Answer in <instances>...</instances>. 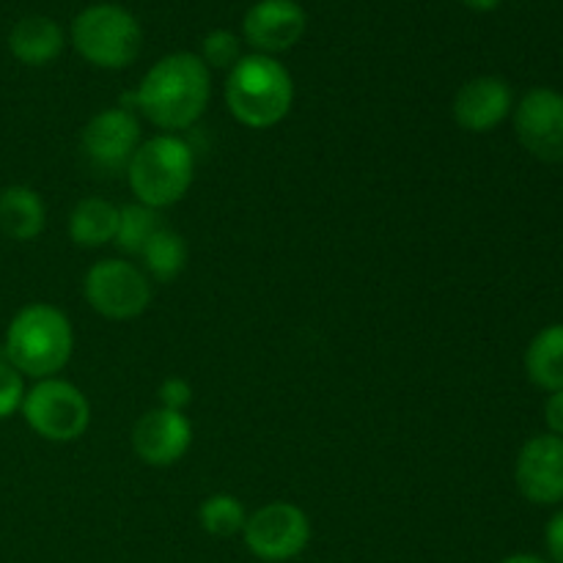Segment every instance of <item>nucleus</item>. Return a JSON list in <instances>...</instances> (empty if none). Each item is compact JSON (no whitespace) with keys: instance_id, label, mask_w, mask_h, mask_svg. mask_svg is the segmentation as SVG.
<instances>
[{"instance_id":"f03ea898","label":"nucleus","mask_w":563,"mask_h":563,"mask_svg":"<svg viewBox=\"0 0 563 563\" xmlns=\"http://www.w3.org/2000/svg\"><path fill=\"white\" fill-rule=\"evenodd\" d=\"M71 350H75L71 322L49 302L25 306L5 330V361L25 377H55L69 363Z\"/></svg>"},{"instance_id":"f8f14e48","label":"nucleus","mask_w":563,"mask_h":563,"mask_svg":"<svg viewBox=\"0 0 563 563\" xmlns=\"http://www.w3.org/2000/svg\"><path fill=\"white\" fill-rule=\"evenodd\" d=\"M308 16L297 0H258L242 20V33L256 53H286L302 38Z\"/></svg>"},{"instance_id":"4be33fe9","label":"nucleus","mask_w":563,"mask_h":563,"mask_svg":"<svg viewBox=\"0 0 563 563\" xmlns=\"http://www.w3.org/2000/svg\"><path fill=\"white\" fill-rule=\"evenodd\" d=\"M198 58L209 66V69H234L236 60L242 58V44L236 38V33L225 31H212L203 36L201 44V55Z\"/></svg>"},{"instance_id":"bb28decb","label":"nucleus","mask_w":563,"mask_h":563,"mask_svg":"<svg viewBox=\"0 0 563 563\" xmlns=\"http://www.w3.org/2000/svg\"><path fill=\"white\" fill-rule=\"evenodd\" d=\"M462 3L473 11H493V9H498L504 0H462Z\"/></svg>"},{"instance_id":"f257e3e1","label":"nucleus","mask_w":563,"mask_h":563,"mask_svg":"<svg viewBox=\"0 0 563 563\" xmlns=\"http://www.w3.org/2000/svg\"><path fill=\"white\" fill-rule=\"evenodd\" d=\"M209 97V66L192 53H170L146 71L135 91V104L154 126L170 135L196 124L207 110Z\"/></svg>"},{"instance_id":"a211bd4d","label":"nucleus","mask_w":563,"mask_h":563,"mask_svg":"<svg viewBox=\"0 0 563 563\" xmlns=\"http://www.w3.org/2000/svg\"><path fill=\"white\" fill-rule=\"evenodd\" d=\"M526 372L533 385L550 394L563 388V324H550L528 344Z\"/></svg>"},{"instance_id":"b1692460","label":"nucleus","mask_w":563,"mask_h":563,"mask_svg":"<svg viewBox=\"0 0 563 563\" xmlns=\"http://www.w3.org/2000/svg\"><path fill=\"white\" fill-rule=\"evenodd\" d=\"M190 401H192V388L187 385V379L170 377L159 385V407H165V410L185 412Z\"/></svg>"},{"instance_id":"39448f33","label":"nucleus","mask_w":563,"mask_h":563,"mask_svg":"<svg viewBox=\"0 0 563 563\" xmlns=\"http://www.w3.org/2000/svg\"><path fill=\"white\" fill-rule=\"evenodd\" d=\"M71 44L99 69H124L141 55L143 31L141 22L121 5L97 3L75 16Z\"/></svg>"},{"instance_id":"7ed1b4c3","label":"nucleus","mask_w":563,"mask_h":563,"mask_svg":"<svg viewBox=\"0 0 563 563\" xmlns=\"http://www.w3.org/2000/svg\"><path fill=\"white\" fill-rule=\"evenodd\" d=\"M295 82L289 69L273 55H242L225 80V104L240 124L269 130L289 115Z\"/></svg>"},{"instance_id":"cd10ccee","label":"nucleus","mask_w":563,"mask_h":563,"mask_svg":"<svg viewBox=\"0 0 563 563\" xmlns=\"http://www.w3.org/2000/svg\"><path fill=\"white\" fill-rule=\"evenodd\" d=\"M500 563H548L544 559H539V555H528V553H520V555H509L506 561Z\"/></svg>"},{"instance_id":"ddd939ff","label":"nucleus","mask_w":563,"mask_h":563,"mask_svg":"<svg viewBox=\"0 0 563 563\" xmlns=\"http://www.w3.org/2000/svg\"><path fill=\"white\" fill-rule=\"evenodd\" d=\"M192 427L185 412L157 410L146 412L132 429V449L146 465L170 467L190 451Z\"/></svg>"},{"instance_id":"20e7f679","label":"nucleus","mask_w":563,"mask_h":563,"mask_svg":"<svg viewBox=\"0 0 563 563\" xmlns=\"http://www.w3.org/2000/svg\"><path fill=\"white\" fill-rule=\"evenodd\" d=\"M196 176L192 148L176 135H154L137 146L126 165V179L137 203L148 209L174 207L187 196Z\"/></svg>"},{"instance_id":"412c9836","label":"nucleus","mask_w":563,"mask_h":563,"mask_svg":"<svg viewBox=\"0 0 563 563\" xmlns=\"http://www.w3.org/2000/svg\"><path fill=\"white\" fill-rule=\"evenodd\" d=\"M198 520H201V528L209 533V537H220L229 539L242 533L245 528L247 515L245 506L234 498V495H209L207 500L198 509Z\"/></svg>"},{"instance_id":"393cba45","label":"nucleus","mask_w":563,"mask_h":563,"mask_svg":"<svg viewBox=\"0 0 563 563\" xmlns=\"http://www.w3.org/2000/svg\"><path fill=\"white\" fill-rule=\"evenodd\" d=\"M544 542H548V553L553 563H563V509L548 522Z\"/></svg>"},{"instance_id":"6e6552de","label":"nucleus","mask_w":563,"mask_h":563,"mask_svg":"<svg viewBox=\"0 0 563 563\" xmlns=\"http://www.w3.org/2000/svg\"><path fill=\"white\" fill-rule=\"evenodd\" d=\"M242 537H245L247 550L256 559L269 563L289 561L308 548L311 520H308L300 506L275 500V504L262 506V509L247 517Z\"/></svg>"},{"instance_id":"1a4fd4ad","label":"nucleus","mask_w":563,"mask_h":563,"mask_svg":"<svg viewBox=\"0 0 563 563\" xmlns=\"http://www.w3.org/2000/svg\"><path fill=\"white\" fill-rule=\"evenodd\" d=\"M522 146L542 163H563V97L553 88H533L515 110Z\"/></svg>"},{"instance_id":"aec40b11","label":"nucleus","mask_w":563,"mask_h":563,"mask_svg":"<svg viewBox=\"0 0 563 563\" xmlns=\"http://www.w3.org/2000/svg\"><path fill=\"white\" fill-rule=\"evenodd\" d=\"M163 229L157 209H148L143 203H130L119 209V231H115V245L130 256H141L157 231Z\"/></svg>"},{"instance_id":"9b49d317","label":"nucleus","mask_w":563,"mask_h":563,"mask_svg":"<svg viewBox=\"0 0 563 563\" xmlns=\"http://www.w3.org/2000/svg\"><path fill=\"white\" fill-rule=\"evenodd\" d=\"M515 478L520 493L537 506H555L563 500V438L539 434L522 445Z\"/></svg>"},{"instance_id":"4468645a","label":"nucleus","mask_w":563,"mask_h":563,"mask_svg":"<svg viewBox=\"0 0 563 563\" xmlns=\"http://www.w3.org/2000/svg\"><path fill=\"white\" fill-rule=\"evenodd\" d=\"M509 113L511 88L500 77H473L454 97V119L467 132H493Z\"/></svg>"},{"instance_id":"0eeeda50","label":"nucleus","mask_w":563,"mask_h":563,"mask_svg":"<svg viewBox=\"0 0 563 563\" xmlns=\"http://www.w3.org/2000/svg\"><path fill=\"white\" fill-rule=\"evenodd\" d=\"M82 291H86L88 306L99 317L115 319V322L141 317L152 302L148 275L124 258H104L93 264L88 269Z\"/></svg>"},{"instance_id":"9d476101","label":"nucleus","mask_w":563,"mask_h":563,"mask_svg":"<svg viewBox=\"0 0 563 563\" xmlns=\"http://www.w3.org/2000/svg\"><path fill=\"white\" fill-rule=\"evenodd\" d=\"M141 146V121L130 108H108L82 130V152L97 168L121 170Z\"/></svg>"},{"instance_id":"dca6fc26","label":"nucleus","mask_w":563,"mask_h":563,"mask_svg":"<svg viewBox=\"0 0 563 563\" xmlns=\"http://www.w3.org/2000/svg\"><path fill=\"white\" fill-rule=\"evenodd\" d=\"M47 223V207L33 187L11 185L0 192V231L16 242L36 240Z\"/></svg>"},{"instance_id":"423d86ee","label":"nucleus","mask_w":563,"mask_h":563,"mask_svg":"<svg viewBox=\"0 0 563 563\" xmlns=\"http://www.w3.org/2000/svg\"><path fill=\"white\" fill-rule=\"evenodd\" d=\"M22 416L38 438L49 443H71L91 423V405L77 385L66 379H38L22 399Z\"/></svg>"},{"instance_id":"2eb2a0df","label":"nucleus","mask_w":563,"mask_h":563,"mask_svg":"<svg viewBox=\"0 0 563 563\" xmlns=\"http://www.w3.org/2000/svg\"><path fill=\"white\" fill-rule=\"evenodd\" d=\"M9 49L25 66H47L64 49V31L49 16H25L11 27Z\"/></svg>"},{"instance_id":"5701e85b","label":"nucleus","mask_w":563,"mask_h":563,"mask_svg":"<svg viewBox=\"0 0 563 563\" xmlns=\"http://www.w3.org/2000/svg\"><path fill=\"white\" fill-rule=\"evenodd\" d=\"M22 399H25L22 374L3 357L0 361V421H5L16 410H22Z\"/></svg>"},{"instance_id":"f3484780","label":"nucleus","mask_w":563,"mask_h":563,"mask_svg":"<svg viewBox=\"0 0 563 563\" xmlns=\"http://www.w3.org/2000/svg\"><path fill=\"white\" fill-rule=\"evenodd\" d=\"M119 207L104 198H82L69 214V236L80 247H102L115 240Z\"/></svg>"},{"instance_id":"6ab92c4d","label":"nucleus","mask_w":563,"mask_h":563,"mask_svg":"<svg viewBox=\"0 0 563 563\" xmlns=\"http://www.w3.org/2000/svg\"><path fill=\"white\" fill-rule=\"evenodd\" d=\"M143 264H146V273L152 275L159 284H170L181 275V269L187 267V242L179 231L174 229H159L157 234L148 240V245L141 253Z\"/></svg>"},{"instance_id":"a878e982","label":"nucleus","mask_w":563,"mask_h":563,"mask_svg":"<svg viewBox=\"0 0 563 563\" xmlns=\"http://www.w3.org/2000/svg\"><path fill=\"white\" fill-rule=\"evenodd\" d=\"M544 421H548L550 434L563 438V388L550 394L548 405H544Z\"/></svg>"}]
</instances>
